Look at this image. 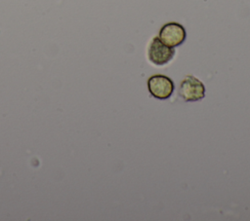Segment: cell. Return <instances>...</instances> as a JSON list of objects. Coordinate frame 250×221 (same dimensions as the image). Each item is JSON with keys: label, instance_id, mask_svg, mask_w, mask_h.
I'll return each instance as SVG.
<instances>
[{"label": "cell", "instance_id": "6da1fadb", "mask_svg": "<svg viewBox=\"0 0 250 221\" xmlns=\"http://www.w3.org/2000/svg\"><path fill=\"white\" fill-rule=\"evenodd\" d=\"M158 38L168 47L176 48L182 45L187 38L186 28L179 22L171 21L162 25L159 30Z\"/></svg>", "mask_w": 250, "mask_h": 221}, {"label": "cell", "instance_id": "3957f363", "mask_svg": "<svg viewBox=\"0 0 250 221\" xmlns=\"http://www.w3.org/2000/svg\"><path fill=\"white\" fill-rule=\"evenodd\" d=\"M147 90L149 93L156 99H168L174 92L173 81L162 74H155L147 80Z\"/></svg>", "mask_w": 250, "mask_h": 221}, {"label": "cell", "instance_id": "277c9868", "mask_svg": "<svg viewBox=\"0 0 250 221\" xmlns=\"http://www.w3.org/2000/svg\"><path fill=\"white\" fill-rule=\"evenodd\" d=\"M174 48L168 47L163 44L158 37H154L147 48V57L148 60L157 66L164 65L168 63L174 56Z\"/></svg>", "mask_w": 250, "mask_h": 221}, {"label": "cell", "instance_id": "7a4b0ae2", "mask_svg": "<svg viewBox=\"0 0 250 221\" xmlns=\"http://www.w3.org/2000/svg\"><path fill=\"white\" fill-rule=\"evenodd\" d=\"M180 97L187 102L201 100L205 96V87L203 83L192 75H188L180 84Z\"/></svg>", "mask_w": 250, "mask_h": 221}]
</instances>
